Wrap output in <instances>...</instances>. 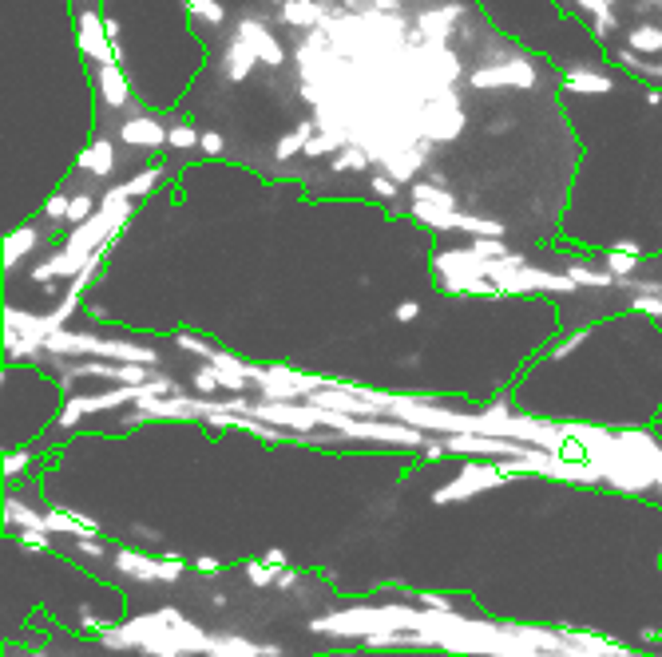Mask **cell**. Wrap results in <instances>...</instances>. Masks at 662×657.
Here are the masks:
<instances>
[{"label":"cell","mask_w":662,"mask_h":657,"mask_svg":"<svg viewBox=\"0 0 662 657\" xmlns=\"http://www.w3.org/2000/svg\"><path fill=\"white\" fill-rule=\"evenodd\" d=\"M199 147L206 151V155H219V151H222V135H219V131H203Z\"/></svg>","instance_id":"2e32d148"},{"label":"cell","mask_w":662,"mask_h":657,"mask_svg":"<svg viewBox=\"0 0 662 657\" xmlns=\"http://www.w3.org/2000/svg\"><path fill=\"white\" fill-rule=\"evenodd\" d=\"M234 36L242 44H251L254 56L262 64H270V68H282V64H286V48H282V40L262 25V20L242 16V20H238V28H234Z\"/></svg>","instance_id":"5b68a950"},{"label":"cell","mask_w":662,"mask_h":657,"mask_svg":"<svg viewBox=\"0 0 662 657\" xmlns=\"http://www.w3.org/2000/svg\"><path fill=\"white\" fill-rule=\"evenodd\" d=\"M373 191H377V194H393V191H397V186H393V182H389V179H373Z\"/></svg>","instance_id":"d6986e66"},{"label":"cell","mask_w":662,"mask_h":657,"mask_svg":"<svg viewBox=\"0 0 662 657\" xmlns=\"http://www.w3.org/2000/svg\"><path fill=\"white\" fill-rule=\"evenodd\" d=\"M95 87H100V100L119 112V107H127L132 100V83H127V75L119 64H107V68H95Z\"/></svg>","instance_id":"52a82bcc"},{"label":"cell","mask_w":662,"mask_h":657,"mask_svg":"<svg viewBox=\"0 0 662 657\" xmlns=\"http://www.w3.org/2000/svg\"><path fill=\"white\" fill-rule=\"evenodd\" d=\"M258 64H262V60L254 56L251 44H242L238 36H231V40H226V48H222V56H219V72H222L231 83H242L246 75L258 68Z\"/></svg>","instance_id":"8992f818"},{"label":"cell","mask_w":662,"mask_h":657,"mask_svg":"<svg viewBox=\"0 0 662 657\" xmlns=\"http://www.w3.org/2000/svg\"><path fill=\"white\" fill-rule=\"evenodd\" d=\"M369 5H373V13H389V16H397L405 0H369Z\"/></svg>","instance_id":"e0dca14e"},{"label":"cell","mask_w":662,"mask_h":657,"mask_svg":"<svg viewBox=\"0 0 662 657\" xmlns=\"http://www.w3.org/2000/svg\"><path fill=\"white\" fill-rule=\"evenodd\" d=\"M464 16H469V8H464L460 0H444V5L420 8L417 28L425 32V40H432V44H452V36H457L460 25H464Z\"/></svg>","instance_id":"3957f363"},{"label":"cell","mask_w":662,"mask_h":657,"mask_svg":"<svg viewBox=\"0 0 662 657\" xmlns=\"http://www.w3.org/2000/svg\"><path fill=\"white\" fill-rule=\"evenodd\" d=\"M563 92H575V95H607L615 92V80L599 68H568L563 72Z\"/></svg>","instance_id":"ba28073f"},{"label":"cell","mask_w":662,"mask_h":657,"mask_svg":"<svg viewBox=\"0 0 662 657\" xmlns=\"http://www.w3.org/2000/svg\"><path fill=\"white\" fill-rule=\"evenodd\" d=\"M341 8V0H282L278 5V20L286 28H321L325 20H330L333 13Z\"/></svg>","instance_id":"277c9868"},{"label":"cell","mask_w":662,"mask_h":657,"mask_svg":"<svg viewBox=\"0 0 662 657\" xmlns=\"http://www.w3.org/2000/svg\"><path fill=\"white\" fill-rule=\"evenodd\" d=\"M638 5H662V0H638Z\"/></svg>","instance_id":"44dd1931"},{"label":"cell","mask_w":662,"mask_h":657,"mask_svg":"<svg viewBox=\"0 0 662 657\" xmlns=\"http://www.w3.org/2000/svg\"><path fill=\"white\" fill-rule=\"evenodd\" d=\"M469 83L476 92H500V87H519V92H531L539 83V64L531 56H508L496 64H480L472 68Z\"/></svg>","instance_id":"6da1fadb"},{"label":"cell","mask_w":662,"mask_h":657,"mask_svg":"<svg viewBox=\"0 0 662 657\" xmlns=\"http://www.w3.org/2000/svg\"><path fill=\"white\" fill-rule=\"evenodd\" d=\"M183 5H187L191 16L206 20V25H222V20H226V5H222V0H183Z\"/></svg>","instance_id":"4fadbf2b"},{"label":"cell","mask_w":662,"mask_h":657,"mask_svg":"<svg viewBox=\"0 0 662 657\" xmlns=\"http://www.w3.org/2000/svg\"><path fill=\"white\" fill-rule=\"evenodd\" d=\"M199 139H203V135H194V127H187V123H179V127H171V131H167V143H171V147H179V151L194 147Z\"/></svg>","instance_id":"5bb4252c"},{"label":"cell","mask_w":662,"mask_h":657,"mask_svg":"<svg viewBox=\"0 0 662 657\" xmlns=\"http://www.w3.org/2000/svg\"><path fill=\"white\" fill-rule=\"evenodd\" d=\"M75 36H80V52L95 64V68L119 64V44H112L104 16L95 13V8H80V16H75Z\"/></svg>","instance_id":"7a4b0ae2"},{"label":"cell","mask_w":662,"mask_h":657,"mask_svg":"<svg viewBox=\"0 0 662 657\" xmlns=\"http://www.w3.org/2000/svg\"><path fill=\"white\" fill-rule=\"evenodd\" d=\"M512 123H516V119L504 115V119H496V123H488V131H512Z\"/></svg>","instance_id":"ffe728a7"},{"label":"cell","mask_w":662,"mask_h":657,"mask_svg":"<svg viewBox=\"0 0 662 657\" xmlns=\"http://www.w3.org/2000/svg\"><path fill=\"white\" fill-rule=\"evenodd\" d=\"M80 167H88V171H95V174H112L115 171V151H112V143H92L88 151L80 155Z\"/></svg>","instance_id":"8fae6325"},{"label":"cell","mask_w":662,"mask_h":657,"mask_svg":"<svg viewBox=\"0 0 662 657\" xmlns=\"http://www.w3.org/2000/svg\"><path fill=\"white\" fill-rule=\"evenodd\" d=\"M615 56H618V64H627V68L638 72V75H647V80H662V64L658 60H647V56H638V52H631V48L615 52Z\"/></svg>","instance_id":"7c38bea8"},{"label":"cell","mask_w":662,"mask_h":657,"mask_svg":"<svg viewBox=\"0 0 662 657\" xmlns=\"http://www.w3.org/2000/svg\"><path fill=\"white\" fill-rule=\"evenodd\" d=\"M124 143H132V147H163V143H167V131H163V123L155 115H132L124 123Z\"/></svg>","instance_id":"9c48e42d"},{"label":"cell","mask_w":662,"mask_h":657,"mask_svg":"<svg viewBox=\"0 0 662 657\" xmlns=\"http://www.w3.org/2000/svg\"><path fill=\"white\" fill-rule=\"evenodd\" d=\"M627 48L638 52V56H655V52H662V28L658 25H635L631 32H627Z\"/></svg>","instance_id":"30bf717a"},{"label":"cell","mask_w":662,"mask_h":657,"mask_svg":"<svg viewBox=\"0 0 662 657\" xmlns=\"http://www.w3.org/2000/svg\"><path fill=\"white\" fill-rule=\"evenodd\" d=\"M104 25H107V36H112V44H119V32H124V28H119V20L115 16H104Z\"/></svg>","instance_id":"ac0fdd59"},{"label":"cell","mask_w":662,"mask_h":657,"mask_svg":"<svg viewBox=\"0 0 662 657\" xmlns=\"http://www.w3.org/2000/svg\"><path fill=\"white\" fill-rule=\"evenodd\" d=\"M595 20V36L599 40H607V36H615L618 32V16H615V8H603L599 16H591Z\"/></svg>","instance_id":"9a60e30c"}]
</instances>
